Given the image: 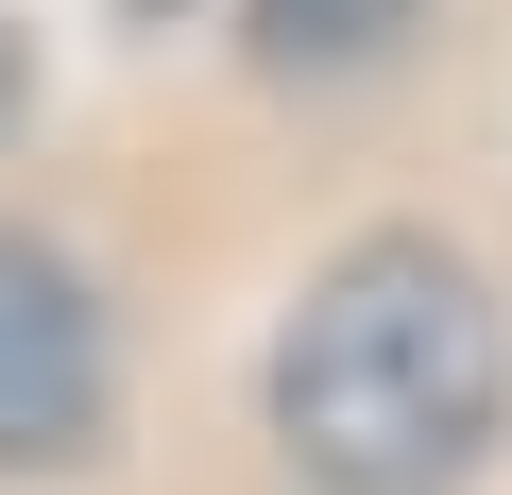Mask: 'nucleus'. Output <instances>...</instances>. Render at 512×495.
Wrapping results in <instances>:
<instances>
[{"mask_svg":"<svg viewBox=\"0 0 512 495\" xmlns=\"http://www.w3.org/2000/svg\"><path fill=\"white\" fill-rule=\"evenodd\" d=\"M512 410V342L444 239H359L274 325V444L325 495H444Z\"/></svg>","mask_w":512,"mask_h":495,"instance_id":"f257e3e1","label":"nucleus"},{"mask_svg":"<svg viewBox=\"0 0 512 495\" xmlns=\"http://www.w3.org/2000/svg\"><path fill=\"white\" fill-rule=\"evenodd\" d=\"M103 308L69 257H35V239H0V478H52L103 444Z\"/></svg>","mask_w":512,"mask_h":495,"instance_id":"f03ea898","label":"nucleus"},{"mask_svg":"<svg viewBox=\"0 0 512 495\" xmlns=\"http://www.w3.org/2000/svg\"><path fill=\"white\" fill-rule=\"evenodd\" d=\"M239 18H256V52H274V69H376L427 0H239Z\"/></svg>","mask_w":512,"mask_h":495,"instance_id":"7ed1b4c3","label":"nucleus"},{"mask_svg":"<svg viewBox=\"0 0 512 495\" xmlns=\"http://www.w3.org/2000/svg\"><path fill=\"white\" fill-rule=\"evenodd\" d=\"M0 120H18V35H0Z\"/></svg>","mask_w":512,"mask_h":495,"instance_id":"20e7f679","label":"nucleus"}]
</instances>
